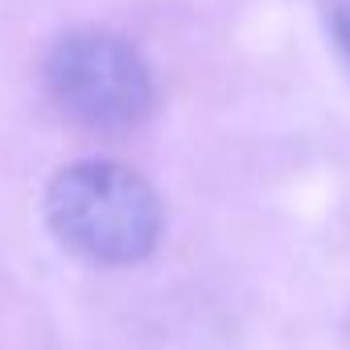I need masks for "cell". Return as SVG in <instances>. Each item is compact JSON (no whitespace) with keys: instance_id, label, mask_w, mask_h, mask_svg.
<instances>
[{"instance_id":"obj_1","label":"cell","mask_w":350,"mask_h":350,"mask_svg":"<svg viewBox=\"0 0 350 350\" xmlns=\"http://www.w3.org/2000/svg\"><path fill=\"white\" fill-rule=\"evenodd\" d=\"M46 223L79 260L124 268L152 256L165 211L136 169L120 161H75L46 186Z\"/></svg>"},{"instance_id":"obj_2","label":"cell","mask_w":350,"mask_h":350,"mask_svg":"<svg viewBox=\"0 0 350 350\" xmlns=\"http://www.w3.org/2000/svg\"><path fill=\"white\" fill-rule=\"evenodd\" d=\"M46 91L66 120L99 136L140 128L157 103L152 70L140 50L107 29H75L46 58Z\"/></svg>"},{"instance_id":"obj_3","label":"cell","mask_w":350,"mask_h":350,"mask_svg":"<svg viewBox=\"0 0 350 350\" xmlns=\"http://www.w3.org/2000/svg\"><path fill=\"white\" fill-rule=\"evenodd\" d=\"M334 29H338L342 46H346V54H350V0H338V9H334Z\"/></svg>"}]
</instances>
